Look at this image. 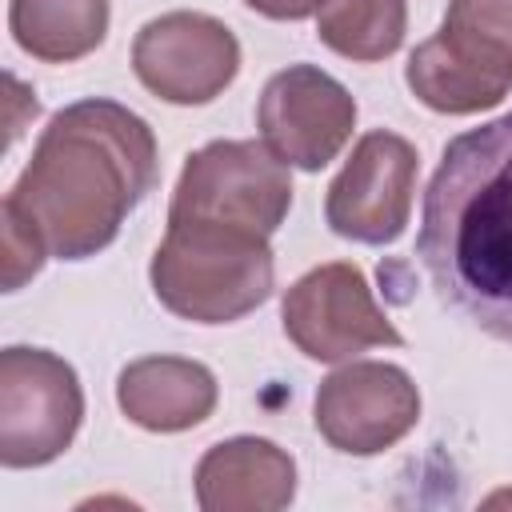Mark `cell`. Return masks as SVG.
<instances>
[{"label":"cell","instance_id":"cell-11","mask_svg":"<svg viewBox=\"0 0 512 512\" xmlns=\"http://www.w3.org/2000/svg\"><path fill=\"white\" fill-rule=\"evenodd\" d=\"M192 484L204 512H280L296 496V460L264 436H232L200 456Z\"/></svg>","mask_w":512,"mask_h":512},{"label":"cell","instance_id":"cell-10","mask_svg":"<svg viewBox=\"0 0 512 512\" xmlns=\"http://www.w3.org/2000/svg\"><path fill=\"white\" fill-rule=\"evenodd\" d=\"M260 140L300 172H320L356 128L352 92L316 64H288L268 76L256 100Z\"/></svg>","mask_w":512,"mask_h":512},{"label":"cell","instance_id":"cell-18","mask_svg":"<svg viewBox=\"0 0 512 512\" xmlns=\"http://www.w3.org/2000/svg\"><path fill=\"white\" fill-rule=\"evenodd\" d=\"M244 4L268 20H304L324 8V0H244Z\"/></svg>","mask_w":512,"mask_h":512},{"label":"cell","instance_id":"cell-16","mask_svg":"<svg viewBox=\"0 0 512 512\" xmlns=\"http://www.w3.org/2000/svg\"><path fill=\"white\" fill-rule=\"evenodd\" d=\"M440 32L480 56L512 64V0H448Z\"/></svg>","mask_w":512,"mask_h":512},{"label":"cell","instance_id":"cell-14","mask_svg":"<svg viewBox=\"0 0 512 512\" xmlns=\"http://www.w3.org/2000/svg\"><path fill=\"white\" fill-rule=\"evenodd\" d=\"M108 0H8L12 40L44 64H72L108 36Z\"/></svg>","mask_w":512,"mask_h":512},{"label":"cell","instance_id":"cell-9","mask_svg":"<svg viewBox=\"0 0 512 512\" xmlns=\"http://www.w3.org/2000/svg\"><path fill=\"white\" fill-rule=\"evenodd\" d=\"M420 420V388L400 364L348 360L320 380L312 400L316 432L344 456H380Z\"/></svg>","mask_w":512,"mask_h":512},{"label":"cell","instance_id":"cell-4","mask_svg":"<svg viewBox=\"0 0 512 512\" xmlns=\"http://www.w3.org/2000/svg\"><path fill=\"white\" fill-rule=\"evenodd\" d=\"M288 208V164L264 140H212L188 152L168 204V220H220L272 236Z\"/></svg>","mask_w":512,"mask_h":512},{"label":"cell","instance_id":"cell-2","mask_svg":"<svg viewBox=\"0 0 512 512\" xmlns=\"http://www.w3.org/2000/svg\"><path fill=\"white\" fill-rule=\"evenodd\" d=\"M416 256L440 304L512 344V108L444 144L424 188Z\"/></svg>","mask_w":512,"mask_h":512},{"label":"cell","instance_id":"cell-7","mask_svg":"<svg viewBox=\"0 0 512 512\" xmlns=\"http://www.w3.org/2000/svg\"><path fill=\"white\" fill-rule=\"evenodd\" d=\"M420 156L400 132L372 128L356 140L324 196V220L356 244H392L404 236L416 200Z\"/></svg>","mask_w":512,"mask_h":512},{"label":"cell","instance_id":"cell-15","mask_svg":"<svg viewBox=\"0 0 512 512\" xmlns=\"http://www.w3.org/2000/svg\"><path fill=\"white\" fill-rule=\"evenodd\" d=\"M408 32V0H324L316 36L344 60H388Z\"/></svg>","mask_w":512,"mask_h":512},{"label":"cell","instance_id":"cell-17","mask_svg":"<svg viewBox=\"0 0 512 512\" xmlns=\"http://www.w3.org/2000/svg\"><path fill=\"white\" fill-rule=\"evenodd\" d=\"M0 220H4V292H16L24 280H32L44 268L48 252L20 220H12L4 212H0Z\"/></svg>","mask_w":512,"mask_h":512},{"label":"cell","instance_id":"cell-5","mask_svg":"<svg viewBox=\"0 0 512 512\" xmlns=\"http://www.w3.org/2000/svg\"><path fill=\"white\" fill-rule=\"evenodd\" d=\"M84 424V388L76 368L28 344L0 352V464L44 468L64 456Z\"/></svg>","mask_w":512,"mask_h":512},{"label":"cell","instance_id":"cell-6","mask_svg":"<svg viewBox=\"0 0 512 512\" xmlns=\"http://www.w3.org/2000/svg\"><path fill=\"white\" fill-rule=\"evenodd\" d=\"M284 336L316 364H348L368 348H400L404 336L376 304L352 260L308 268L280 304Z\"/></svg>","mask_w":512,"mask_h":512},{"label":"cell","instance_id":"cell-8","mask_svg":"<svg viewBox=\"0 0 512 512\" xmlns=\"http://www.w3.org/2000/svg\"><path fill=\"white\" fill-rule=\"evenodd\" d=\"M132 72L168 104H212L240 72V40L208 12H164L136 32Z\"/></svg>","mask_w":512,"mask_h":512},{"label":"cell","instance_id":"cell-13","mask_svg":"<svg viewBox=\"0 0 512 512\" xmlns=\"http://www.w3.org/2000/svg\"><path fill=\"white\" fill-rule=\"evenodd\" d=\"M404 80L424 108L444 116H472L496 108L512 92V64L484 60L436 32L408 56Z\"/></svg>","mask_w":512,"mask_h":512},{"label":"cell","instance_id":"cell-12","mask_svg":"<svg viewBox=\"0 0 512 512\" xmlns=\"http://www.w3.org/2000/svg\"><path fill=\"white\" fill-rule=\"evenodd\" d=\"M216 400L212 368L184 356H140L116 376V404L144 432H188L216 412Z\"/></svg>","mask_w":512,"mask_h":512},{"label":"cell","instance_id":"cell-1","mask_svg":"<svg viewBox=\"0 0 512 512\" xmlns=\"http://www.w3.org/2000/svg\"><path fill=\"white\" fill-rule=\"evenodd\" d=\"M156 176L148 120L116 100L84 96L48 120L0 212L20 220L48 256L88 260L120 236Z\"/></svg>","mask_w":512,"mask_h":512},{"label":"cell","instance_id":"cell-3","mask_svg":"<svg viewBox=\"0 0 512 512\" xmlns=\"http://www.w3.org/2000/svg\"><path fill=\"white\" fill-rule=\"evenodd\" d=\"M272 236L220 220H168L152 252L156 300L192 324H232L256 312L276 284Z\"/></svg>","mask_w":512,"mask_h":512}]
</instances>
